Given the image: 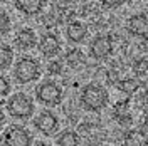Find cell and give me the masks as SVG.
<instances>
[{"label":"cell","instance_id":"obj_1","mask_svg":"<svg viewBox=\"0 0 148 146\" xmlns=\"http://www.w3.org/2000/svg\"><path fill=\"white\" fill-rule=\"evenodd\" d=\"M81 104L86 111H91V113H99L106 108L108 101H110V96H108V91L99 86V84H88L84 86L83 91H81Z\"/></svg>","mask_w":148,"mask_h":146},{"label":"cell","instance_id":"obj_2","mask_svg":"<svg viewBox=\"0 0 148 146\" xmlns=\"http://www.w3.org/2000/svg\"><path fill=\"white\" fill-rule=\"evenodd\" d=\"M14 77L18 84H30L40 77V65L32 57H20L14 65Z\"/></svg>","mask_w":148,"mask_h":146},{"label":"cell","instance_id":"obj_3","mask_svg":"<svg viewBox=\"0 0 148 146\" xmlns=\"http://www.w3.org/2000/svg\"><path fill=\"white\" fill-rule=\"evenodd\" d=\"M7 111L15 119H29L34 114L36 106H34L32 98H29L24 92H17L7 101Z\"/></svg>","mask_w":148,"mask_h":146},{"label":"cell","instance_id":"obj_4","mask_svg":"<svg viewBox=\"0 0 148 146\" xmlns=\"http://www.w3.org/2000/svg\"><path fill=\"white\" fill-rule=\"evenodd\" d=\"M36 99L44 106H57L62 101V89L59 87V84L46 81L36 87Z\"/></svg>","mask_w":148,"mask_h":146},{"label":"cell","instance_id":"obj_5","mask_svg":"<svg viewBox=\"0 0 148 146\" xmlns=\"http://www.w3.org/2000/svg\"><path fill=\"white\" fill-rule=\"evenodd\" d=\"M3 146H32V134L24 126H9L2 134Z\"/></svg>","mask_w":148,"mask_h":146},{"label":"cell","instance_id":"obj_6","mask_svg":"<svg viewBox=\"0 0 148 146\" xmlns=\"http://www.w3.org/2000/svg\"><path fill=\"white\" fill-rule=\"evenodd\" d=\"M113 37L110 34H99L91 40L89 54L96 61H104L113 54Z\"/></svg>","mask_w":148,"mask_h":146},{"label":"cell","instance_id":"obj_7","mask_svg":"<svg viewBox=\"0 0 148 146\" xmlns=\"http://www.w3.org/2000/svg\"><path fill=\"white\" fill-rule=\"evenodd\" d=\"M34 126L37 131L44 136H52L56 131L59 129V119L54 113L51 111H42L36 119H34Z\"/></svg>","mask_w":148,"mask_h":146},{"label":"cell","instance_id":"obj_8","mask_svg":"<svg viewBox=\"0 0 148 146\" xmlns=\"http://www.w3.org/2000/svg\"><path fill=\"white\" fill-rule=\"evenodd\" d=\"M39 50L47 59L56 57L61 52V40H59V37L56 34H51V32L44 34L40 37V40H39Z\"/></svg>","mask_w":148,"mask_h":146},{"label":"cell","instance_id":"obj_9","mask_svg":"<svg viewBox=\"0 0 148 146\" xmlns=\"http://www.w3.org/2000/svg\"><path fill=\"white\" fill-rule=\"evenodd\" d=\"M14 44L20 49V50H29L32 47H36L37 44V35L32 29H20L17 34H15V39H14Z\"/></svg>","mask_w":148,"mask_h":146},{"label":"cell","instance_id":"obj_10","mask_svg":"<svg viewBox=\"0 0 148 146\" xmlns=\"http://www.w3.org/2000/svg\"><path fill=\"white\" fill-rule=\"evenodd\" d=\"M128 32L135 37H147V29H148V20L147 14H136L128 18Z\"/></svg>","mask_w":148,"mask_h":146},{"label":"cell","instance_id":"obj_11","mask_svg":"<svg viewBox=\"0 0 148 146\" xmlns=\"http://www.w3.org/2000/svg\"><path fill=\"white\" fill-rule=\"evenodd\" d=\"M46 7V0H15V9L27 17H34L40 14Z\"/></svg>","mask_w":148,"mask_h":146},{"label":"cell","instance_id":"obj_12","mask_svg":"<svg viewBox=\"0 0 148 146\" xmlns=\"http://www.w3.org/2000/svg\"><path fill=\"white\" fill-rule=\"evenodd\" d=\"M66 35L69 39V42H73V44H81L86 35H88V27L84 25L83 22H71L67 29H66Z\"/></svg>","mask_w":148,"mask_h":146},{"label":"cell","instance_id":"obj_13","mask_svg":"<svg viewBox=\"0 0 148 146\" xmlns=\"http://www.w3.org/2000/svg\"><path fill=\"white\" fill-rule=\"evenodd\" d=\"M81 141H79V136L76 134V131L73 129H66L62 131L57 139H56V146H79Z\"/></svg>","mask_w":148,"mask_h":146},{"label":"cell","instance_id":"obj_14","mask_svg":"<svg viewBox=\"0 0 148 146\" xmlns=\"http://www.w3.org/2000/svg\"><path fill=\"white\" fill-rule=\"evenodd\" d=\"M14 62V49L10 46H0V71L9 69Z\"/></svg>","mask_w":148,"mask_h":146},{"label":"cell","instance_id":"obj_15","mask_svg":"<svg viewBox=\"0 0 148 146\" xmlns=\"http://www.w3.org/2000/svg\"><path fill=\"white\" fill-rule=\"evenodd\" d=\"M66 61H67V64L74 67V69H77V67H81V65L86 64V59H84V54L79 50V49H73V50H69L67 54H66Z\"/></svg>","mask_w":148,"mask_h":146},{"label":"cell","instance_id":"obj_16","mask_svg":"<svg viewBox=\"0 0 148 146\" xmlns=\"http://www.w3.org/2000/svg\"><path fill=\"white\" fill-rule=\"evenodd\" d=\"M10 29H12V24H10V17L3 12L0 10V35H5L9 34Z\"/></svg>","mask_w":148,"mask_h":146},{"label":"cell","instance_id":"obj_17","mask_svg":"<svg viewBox=\"0 0 148 146\" xmlns=\"http://www.w3.org/2000/svg\"><path fill=\"white\" fill-rule=\"evenodd\" d=\"M118 86H120V89L121 91H125V92H135L136 89H138V82L135 81V79H125V81H121L118 82Z\"/></svg>","mask_w":148,"mask_h":146},{"label":"cell","instance_id":"obj_18","mask_svg":"<svg viewBox=\"0 0 148 146\" xmlns=\"http://www.w3.org/2000/svg\"><path fill=\"white\" fill-rule=\"evenodd\" d=\"M10 89H12V87H10V81L5 77V76L0 74V99L5 98V96H9Z\"/></svg>","mask_w":148,"mask_h":146},{"label":"cell","instance_id":"obj_19","mask_svg":"<svg viewBox=\"0 0 148 146\" xmlns=\"http://www.w3.org/2000/svg\"><path fill=\"white\" fill-rule=\"evenodd\" d=\"M143 145V138L138 133H130L126 136V146H141Z\"/></svg>","mask_w":148,"mask_h":146},{"label":"cell","instance_id":"obj_20","mask_svg":"<svg viewBox=\"0 0 148 146\" xmlns=\"http://www.w3.org/2000/svg\"><path fill=\"white\" fill-rule=\"evenodd\" d=\"M47 69H49V74H54V76H57V74L62 72V64H61L59 61H51V62H49V65H47Z\"/></svg>","mask_w":148,"mask_h":146},{"label":"cell","instance_id":"obj_21","mask_svg":"<svg viewBox=\"0 0 148 146\" xmlns=\"http://www.w3.org/2000/svg\"><path fill=\"white\" fill-rule=\"evenodd\" d=\"M104 7H108V9H118V7H121L126 0H99Z\"/></svg>","mask_w":148,"mask_h":146},{"label":"cell","instance_id":"obj_22","mask_svg":"<svg viewBox=\"0 0 148 146\" xmlns=\"http://www.w3.org/2000/svg\"><path fill=\"white\" fill-rule=\"evenodd\" d=\"M136 71H138L140 74H145V72H147V59H145V57L136 61Z\"/></svg>","mask_w":148,"mask_h":146},{"label":"cell","instance_id":"obj_23","mask_svg":"<svg viewBox=\"0 0 148 146\" xmlns=\"http://www.w3.org/2000/svg\"><path fill=\"white\" fill-rule=\"evenodd\" d=\"M3 124H5V114H3V113L0 111V128H2Z\"/></svg>","mask_w":148,"mask_h":146},{"label":"cell","instance_id":"obj_24","mask_svg":"<svg viewBox=\"0 0 148 146\" xmlns=\"http://www.w3.org/2000/svg\"><path fill=\"white\" fill-rule=\"evenodd\" d=\"M36 146H51V145H49V143H46V141H37Z\"/></svg>","mask_w":148,"mask_h":146}]
</instances>
